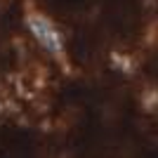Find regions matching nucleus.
Segmentation results:
<instances>
[{"label":"nucleus","instance_id":"f257e3e1","mask_svg":"<svg viewBox=\"0 0 158 158\" xmlns=\"http://www.w3.org/2000/svg\"><path fill=\"white\" fill-rule=\"evenodd\" d=\"M28 26H31V31L38 35V40L43 43V45L47 47V50H52V52H59L61 45H59V38H57V33H54V28L47 24V21H43L40 17H33L31 21H28Z\"/></svg>","mask_w":158,"mask_h":158}]
</instances>
